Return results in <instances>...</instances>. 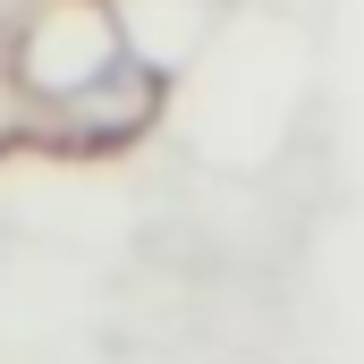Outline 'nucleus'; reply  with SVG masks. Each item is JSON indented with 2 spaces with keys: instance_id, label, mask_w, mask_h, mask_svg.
<instances>
[{
  "instance_id": "obj_1",
  "label": "nucleus",
  "mask_w": 364,
  "mask_h": 364,
  "mask_svg": "<svg viewBox=\"0 0 364 364\" xmlns=\"http://www.w3.org/2000/svg\"><path fill=\"white\" fill-rule=\"evenodd\" d=\"M127 51V26L110 0H43L26 26H17V51H9V77L26 102H68L77 85H93L110 60Z\"/></svg>"
},
{
  "instance_id": "obj_2",
  "label": "nucleus",
  "mask_w": 364,
  "mask_h": 364,
  "mask_svg": "<svg viewBox=\"0 0 364 364\" xmlns=\"http://www.w3.org/2000/svg\"><path fill=\"white\" fill-rule=\"evenodd\" d=\"M170 110V68L161 60H144L136 43L93 77L77 85L68 102H51L43 119H51V136L60 144H77V153H119V144H136V136H153V119Z\"/></svg>"
}]
</instances>
